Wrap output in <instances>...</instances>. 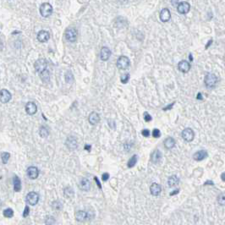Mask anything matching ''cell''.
<instances>
[{
    "label": "cell",
    "mask_w": 225,
    "mask_h": 225,
    "mask_svg": "<svg viewBox=\"0 0 225 225\" xmlns=\"http://www.w3.org/2000/svg\"><path fill=\"white\" fill-rule=\"evenodd\" d=\"M4 216L8 218H11L14 216V211L11 208H7L4 211Z\"/></svg>",
    "instance_id": "33"
},
{
    "label": "cell",
    "mask_w": 225,
    "mask_h": 225,
    "mask_svg": "<svg viewBox=\"0 0 225 225\" xmlns=\"http://www.w3.org/2000/svg\"><path fill=\"white\" fill-rule=\"evenodd\" d=\"M130 77H131L130 74H124L120 78V81H121L122 84H127L128 81H130Z\"/></svg>",
    "instance_id": "34"
},
{
    "label": "cell",
    "mask_w": 225,
    "mask_h": 225,
    "mask_svg": "<svg viewBox=\"0 0 225 225\" xmlns=\"http://www.w3.org/2000/svg\"><path fill=\"white\" fill-rule=\"evenodd\" d=\"M50 39L49 32L47 31H40L37 34V40L40 42H46Z\"/></svg>",
    "instance_id": "19"
},
{
    "label": "cell",
    "mask_w": 225,
    "mask_h": 225,
    "mask_svg": "<svg viewBox=\"0 0 225 225\" xmlns=\"http://www.w3.org/2000/svg\"><path fill=\"white\" fill-rule=\"evenodd\" d=\"M46 224H54L55 223V218L51 216H48L45 221Z\"/></svg>",
    "instance_id": "35"
},
{
    "label": "cell",
    "mask_w": 225,
    "mask_h": 225,
    "mask_svg": "<svg viewBox=\"0 0 225 225\" xmlns=\"http://www.w3.org/2000/svg\"><path fill=\"white\" fill-rule=\"evenodd\" d=\"M178 69L182 73L189 72L190 69V63L186 60H182L178 63Z\"/></svg>",
    "instance_id": "15"
},
{
    "label": "cell",
    "mask_w": 225,
    "mask_h": 225,
    "mask_svg": "<svg viewBox=\"0 0 225 225\" xmlns=\"http://www.w3.org/2000/svg\"><path fill=\"white\" fill-rule=\"evenodd\" d=\"M207 156H208V154H207V151L201 150V151H198V152H196L194 154L193 158L194 160H196V161H202L203 159L207 158Z\"/></svg>",
    "instance_id": "22"
},
{
    "label": "cell",
    "mask_w": 225,
    "mask_h": 225,
    "mask_svg": "<svg viewBox=\"0 0 225 225\" xmlns=\"http://www.w3.org/2000/svg\"><path fill=\"white\" fill-rule=\"evenodd\" d=\"M144 119L146 122H150L153 120V118H152V116L149 114L148 112H144Z\"/></svg>",
    "instance_id": "37"
},
{
    "label": "cell",
    "mask_w": 225,
    "mask_h": 225,
    "mask_svg": "<svg viewBox=\"0 0 225 225\" xmlns=\"http://www.w3.org/2000/svg\"><path fill=\"white\" fill-rule=\"evenodd\" d=\"M88 121H89V123H90L91 125H96L100 121L99 114L96 112H91L89 117H88Z\"/></svg>",
    "instance_id": "20"
},
{
    "label": "cell",
    "mask_w": 225,
    "mask_h": 225,
    "mask_svg": "<svg viewBox=\"0 0 225 225\" xmlns=\"http://www.w3.org/2000/svg\"><path fill=\"white\" fill-rule=\"evenodd\" d=\"M63 195L67 198H72L75 196V191L70 186H68V187H65L63 190Z\"/></svg>",
    "instance_id": "26"
},
{
    "label": "cell",
    "mask_w": 225,
    "mask_h": 225,
    "mask_svg": "<svg viewBox=\"0 0 225 225\" xmlns=\"http://www.w3.org/2000/svg\"><path fill=\"white\" fill-rule=\"evenodd\" d=\"M27 176L29 177V179L31 180H36L39 175V170L36 167L31 166L27 168L26 170Z\"/></svg>",
    "instance_id": "10"
},
{
    "label": "cell",
    "mask_w": 225,
    "mask_h": 225,
    "mask_svg": "<svg viewBox=\"0 0 225 225\" xmlns=\"http://www.w3.org/2000/svg\"><path fill=\"white\" fill-rule=\"evenodd\" d=\"M178 3H179V0H172V5L174 6H175V5L178 6V5H179Z\"/></svg>",
    "instance_id": "44"
},
{
    "label": "cell",
    "mask_w": 225,
    "mask_h": 225,
    "mask_svg": "<svg viewBox=\"0 0 225 225\" xmlns=\"http://www.w3.org/2000/svg\"><path fill=\"white\" fill-rule=\"evenodd\" d=\"M12 98V95L9 91L6 89H2L0 92V101L2 103H7Z\"/></svg>",
    "instance_id": "9"
},
{
    "label": "cell",
    "mask_w": 225,
    "mask_h": 225,
    "mask_svg": "<svg viewBox=\"0 0 225 225\" xmlns=\"http://www.w3.org/2000/svg\"><path fill=\"white\" fill-rule=\"evenodd\" d=\"M39 194L32 191L29 192L26 196V202L31 205V206H36V204L39 202Z\"/></svg>",
    "instance_id": "6"
},
{
    "label": "cell",
    "mask_w": 225,
    "mask_h": 225,
    "mask_svg": "<svg viewBox=\"0 0 225 225\" xmlns=\"http://www.w3.org/2000/svg\"><path fill=\"white\" fill-rule=\"evenodd\" d=\"M177 9H178V12L180 14H187L190 11V5L189 3H187L185 1H183V2L179 3V5L177 6Z\"/></svg>",
    "instance_id": "8"
},
{
    "label": "cell",
    "mask_w": 225,
    "mask_h": 225,
    "mask_svg": "<svg viewBox=\"0 0 225 225\" xmlns=\"http://www.w3.org/2000/svg\"><path fill=\"white\" fill-rule=\"evenodd\" d=\"M217 202L220 206H225V193H220L217 196Z\"/></svg>",
    "instance_id": "29"
},
{
    "label": "cell",
    "mask_w": 225,
    "mask_h": 225,
    "mask_svg": "<svg viewBox=\"0 0 225 225\" xmlns=\"http://www.w3.org/2000/svg\"><path fill=\"white\" fill-rule=\"evenodd\" d=\"M94 180L96 181V183H97V186H98V188L102 190V185H101V184H100V181L98 180V179H97V176H95L94 177Z\"/></svg>",
    "instance_id": "41"
},
{
    "label": "cell",
    "mask_w": 225,
    "mask_h": 225,
    "mask_svg": "<svg viewBox=\"0 0 225 225\" xmlns=\"http://www.w3.org/2000/svg\"><path fill=\"white\" fill-rule=\"evenodd\" d=\"M91 184L90 180L86 178H83L79 183V188L83 191H89L91 189Z\"/></svg>",
    "instance_id": "13"
},
{
    "label": "cell",
    "mask_w": 225,
    "mask_h": 225,
    "mask_svg": "<svg viewBox=\"0 0 225 225\" xmlns=\"http://www.w3.org/2000/svg\"><path fill=\"white\" fill-rule=\"evenodd\" d=\"M74 81V76H73V74L71 71H68L66 73V75H65V81L67 82V83H69V84H71Z\"/></svg>",
    "instance_id": "31"
},
{
    "label": "cell",
    "mask_w": 225,
    "mask_h": 225,
    "mask_svg": "<svg viewBox=\"0 0 225 225\" xmlns=\"http://www.w3.org/2000/svg\"><path fill=\"white\" fill-rule=\"evenodd\" d=\"M9 158H10V154L9 153H2V154H1L2 162L4 164H6L8 162Z\"/></svg>",
    "instance_id": "32"
},
{
    "label": "cell",
    "mask_w": 225,
    "mask_h": 225,
    "mask_svg": "<svg viewBox=\"0 0 225 225\" xmlns=\"http://www.w3.org/2000/svg\"><path fill=\"white\" fill-rule=\"evenodd\" d=\"M141 135H143L144 137H149L150 136V131L147 129H144L141 131Z\"/></svg>",
    "instance_id": "39"
},
{
    "label": "cell",
    "mask_w": 225,
    "mask_h": 225,
    "mask_svg": "<svg viewBox=\"0 0 225 225\" xmlns=\"http://www.w3.org/2000/svg\"><path fill=\"white\" fill-rule=\"evenodd\" d=\"M13 184H14V190L15 192H20L21 190V181L19 179L18 176H14L13 180Z\"/></svg>",
    "instance_id": "24"
},
{
    "label": "cell",
    "mask_w": 225,
    "mask_h": 225,
    "mask_svg": "<svg viewBox=\"0 0 225 225\" xmlns=\"http://www.w3.org/2000/svg\"><path fill=\"white\" fill-rule=\"evenodd\" d=\"M76 219L78 222H84V221L90 219V213L86 211H78L76 212Z\"/></svg>",
    "instance_id": "12"
},
{
    "label": "cell",
    "mask_w": 225,
    "mask_h": 225,
    "mask_svg": "<svg viewBox=\"0 0 225 225\" xmlns=\"http://www.w3.org/2000/svg\"><path fill=\"white\" fill-rule=\"evenodd\" d=\"M182 138L185 140V141H192L194 140V137H195V133L192 129L190 128H185L184 131H182Z\"/></svg>",
    "instance_id": "7"
},
{
    "label": "cell",
    "mask_w": 225,
    "mask_h": 225,
    "mask_svg": "<svg viewBox=\"0 0 225 225\" xmlns=\"http://www.w3.org/2000/svg\"><path fill=\"white\" fill-rule=\"evenodd\" d=\"M217 81H218V78L217 77L216 75L211 74V73L207 74V76H205V79H204L205 86H207V88H209V89L214 88L217 86Z\"/></svg>",
    "instance_id": "2"
},
{
    "label": "cell",
    "mask_w": 225,
    "mask_h": 225,
    "mask_svg": "<svg viewBox=\"0 0 225 225\" xmlns=\"http://www.w3.org/2000/svg\"><path fill=\"white\" fill-rule=\"evenodd\" d=\"M221 179H222V180H223V181H224V182H225V172H224V173H223V174H221Z\"/></svg>",
    "instance_id": "45"
},
{
    "label": "cell",
    "mask_w": 225,
    "mask_h": 225,
    "mask_svg": "<svg viewBox=\"0 0 225 225\" xmlns=\"http://www.w3.org/2000/svg\"><path fill=\"white\" fill-rule=\"evenodd\" d=\"M137 161H138V156H137V155H133V156L130 158V160L128 161V162H127V167H128L129 168H131L135 167Z\"/></svg>",
    "instance_id": "27"
},
{
    "label": "cell",
    "mask_w": 225,
    "mask_h": 225,
    "mask_svg": "<svg viewBox=\"0 0 225 225\" xmlns=\"http://www.w3.org/2000/svg\"><path fill=\"white\" fill-rule=\"evenodd\" d=\"M77 37H78V32H77V30L76 28H73V27H69L68 28L65 32V38L68 42H74L77 40Z\"/></svg>",
    "instance_id": "4"
},
{
    "label": "cell",
    "mask_w": 225,
    "mask_h": 225,
    "mask_svg": "<svg viewBox=\"0 0 225 225\" xmlns=\"http://www.w3.org/2000/svg\"><path fill=\"white\" fill-rule=\"evenodd\" d=\"M162 153H161L159 150H155V151L152 153V155H151V160H152V162H153V163H159L160 161L162 160Z\"/></svg>",
    "instance_id": "21"
},
{
    "label": "cell",
    "mask_w": 225,
    "mask_h": 225,
    "mask_svg": "<svg viewBox=\"0 0 225 225\" xmlns=\"http://www.w3.org/2000/svg\"><path fill=\"white\" fill-rule=\"evenodd\" d=\"M65 145L67 146L69 150L70 151H74L78 147V143H77L76 139L73 136H69L67 139H66V141H65Z\"/></svg>",
    "instance_id": "11"
},
{
    "label": "cell",
    "mask_w": 225,
    "mask_h": 225,
    "mask_svg": "<svg viewBox=\"0 0 225 225\" xmlns=\"http://www.w3.org/2000/svg\"><path fill=\"white\" fill-rule=\"evenodd\" d=\"M53 10H54V9L49 3H43L41 5L40 9H39L41 15L42 17H45V18L49 17L50 15L53 14Z\"/></svg>",
    "instance_id": "3"
},
{
    "label": "cell",
    "mask_w": 225,
    "mask_h": 225,
    "mask_svg": "<svg viewBox=\"0 0 225 225\" xmlns=\"http://www.w3.org/2000/svg\"><path fill=\"white\" fill-rule=\"evenodd\" d=\"M207 184H211V185H213V183H212V181H210V180H208V181H207L205 184H204V185H207Z\"/></svg>",
    "instance_id": "46"
},
{
    "label": "cell",
    "mask_w": 225,
    "mask_h": 225,
    "mask_svg": "<svg viewBox=\"0 0 225 225\" xmlns=\"http://www.w3.org/2000/svg\"><path fill=\"white\" fill-rule=\"evenodd\" d=\"M153 136L154 138H159L161 136V131L158 129H154L153 131Z\"/></svg>",
    "instance_id": "36"
},
{
    "label": "cell",
    "mask_w": 225,
    "mask_h": 225,
    "mask_svg": "<svg viewBox=\"0 0 225 225\" xmlns=\"http://www.w3.org/2000/svg\"><path fill=\"white\" fill-rule=\"evenodd\" d=\"M180 183V179L176 175H172L168 180V185L169 187H174L177 186Z\"/></svg>",
    "instance_id": "23"
},
{
    "label": "cell",
    "mask_w": 225,
    "mask_h": 225,
    "mask_svg": "<svg viewBox=\"0 0 225 225\" xmlns=\"http://www.w3.org/2000/svg\"><path fill=\"white\" fill-rule=\"evenodd\" d=\"M130 63H131L130 59H128L126 56H120L117 60V67L119 69L125 70L130 67Z\"/></svg>",
    "instance_id": "5"
},
{
    "label": "cell",
    "mask_w": 225,
    "mask_h": 225,
    "mask_svg": "<svg viewBox=\"0 0 225 225\" xmlns=\"http://www.w3.org/2000/svg\"><path fill=\"white\" fill-rule=\"evenodd\" d=\"M39 134H40V136L42 138H46V137L48 136L49 132H48L47 128H45L44 126H42L40 128V131H39Z\"/></svg>",
    "instance_id": "28"
},
{
    "label": "cell",
    "mask_w": 225,
    "mask_h": 225,
    "mask_svg": "<svg viewBox=\"0 0 225 225\" xmlns=\"http://www.w3.org/2000/svg\"><path fill=\"white\" fill-rule=\"evenodd\" d=\"M174 103H172L171 105H169V106H167L166 108H163V110H164V111H166V110H168H168H169V109H171L172 107L174 106Z\"/></svg>",
    "instance_id": "43"
},
{
    "label": "cell",
    "mask_w": 225,
    "mask_h": 225,
    "mask_svg": "<svg viewBox=\"0 0 225 225\" xmlns=\"http://www.w3.org/2000/svg\"><path fill=\"white\" fill-rule=\"evenodd\" d=\"M150 192L154 196H158L162 192V187L158 183H153L150 186Z\"/></svg>",
    "instance_id": "16"
},
{
    "label": "cell",
    "mask_w": 225,
    "mask_h": 225,
    "mask_svg": "<svg viewBox=\"0 0 225 225\" xmlns=\"http://www.w3.org/2000/svg\"><path fill=\"white\" fill-rule=\"evenodd\" d=\"M109 177H110L109 174H108V173H104V174H103V175H102V180H103V181H107V180L109 179Z\"/></svg>",
    "instance_id": "40"
},
{
    "label": "cell",
    "mask_w": 225,
    "mask_h": 225,
    "mask_svg": "<svg viewBox=\"0 0 225 225\" xmlns=\"http://www.w3.org/2000/svg\"><path fill=\"white\" fill-rule=\"evenodd\" d=\"M85 150H86L87 152L90 153L91 151V145H86V146H85Z\"/></svg>",
    "instance_id": "42"
},
{
    "label": "cell",
    "mask_w": 225,
    "mask_h": 225,
    "mask_svg": "<svg viewBox=\"0 0 225 225\" xmlns=\"http://www.w3.org/2000/svg\"><path fill=\"white\" fill-rule=\"evenodd\" d=\"M178 192H179V190H175V191H174V193L170 194V196H173V195H174V194H177Z\"/></svg>",
    "instance_id": "47"
},
{
    "label": "cell",
    "mask_w": 225,
    "mask_h": 225,
    "mask_svg": "<svg viewBox=\"0 0 225 225\" xmlns=\"http://www.w3.org/2000/svg\"><path fill=\"white\" fill-rule=\"evenodd\" d=\"M52 207H53V209L55 210V211H59V210H61L62 209V203L59 202V201H55L54 202L52 203Z\"/></svg>",
    "instance_id": "30"
},
{
    "label": "cell",
    "mask_w": 225,
    "mask_h": 225,
    "mask_svg": "<svg viewBox=\"0 0 225 225\" xmlns=\"http://www.w3.org/2000/svg\"><path fill=\"white\" fill-rule=\"evenodd\" d=\"M29 212H30V208L28 206L25 207V210H24V212H23V217H27L29 216Z\"/></svg>",
    "instance_id": "38"
},
{
    "label": "cell",
    "mask_w": 225,
    "mask_h": 225,
    "mask_svg": "<svg viewBox=\"0 0 225 225\" xmlns=\"http://www.w3.org/2000/svg\"><path fill=\"white\" fill-rule=\"evenodd\" d=\"M163 144L167 149H172L175 146V140L172 137H168L167 139H165Z\"/></svg>",
    "instance_id": "25"
},
{
    "label": "cell",
    "mask_w": 225,
    "mask_h": 225,
    "mask_svg": "<svg viewBox=\"0 0 225 225\" xmlns=\"http://www.w3.org/2000/svg\"><path fill=\"white\" fill-rule=\"evenodd\" d=\"M37 111V107L36 105L33 102H29L27 103L26 105V112L29 114V115H33L35 114Z\"/></svg>",
    "instance_id": "18"
},
{
    "label": "cell",
    "mask_w": 225,
    "mask_h": 225,
    "mask_svg": "<svg viewBox=\"0 0 225 225\" xmlns=\"http://www.w3.org/2000/svg\"><path fill=\"white\" fill-rule=\"evenodd\" d=\"M170 19H171V14L169 9L167 8L162 9L160 12V20L162 22H168V20H170Z\"/></svg>",
    "instance_id": "17"
},
{
    "label": "cell",
    "mask_w": 225,
    "mask_h": 225,
    "mask_svg": "<svg viewBox=\"0 0 225 225\" xmlns=\"http://www.w3.org/2000/svg\"><path fill=\"white\" fill-rule=\"evenodd\" d=\"M35 69L43 82H49L50 75L48 70V62L44 59H39L34 63Z\"/></svg>",
    "instance_id": "1"
},
{
    "label": "cell",
    "mask_w": 225,
    "mask_h": 225,
    "mask_svg": "<svg viewBox=\"0 0 225 225\" xmlns=\"http://www.w3.org/2000/svg\"><path fill=\"white\" fill-rule=\"evenodd\" d=\"M111 50L109 49L107 47H103L101 48V52H100V59L103 61H107L111 56Z\"/></svg>",
    "instance_id": "14"
}]
</instances>
